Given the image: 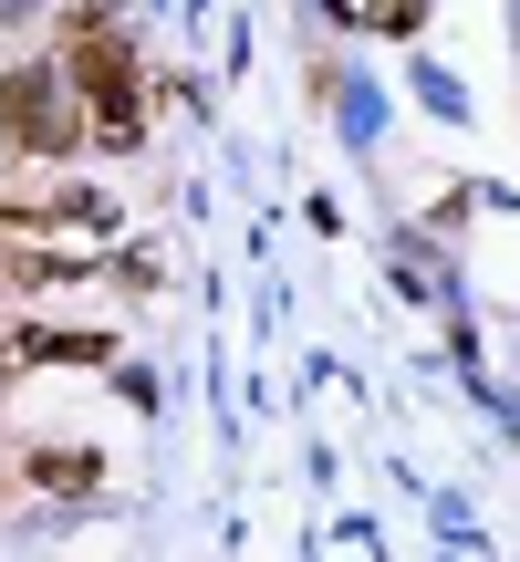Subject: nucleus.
Instances as JSON below:
<instances>
[{
	"label": "nucleus",
	"mask_w": 520,
	"mask_h": 562,
	"mask_svg": "<svg viewBox=\"0 0 520 562\" xmlns=\"http://www.w3.org/2000/svg\"><path fill=\"white\" fill-rule=\"evenodd\" d=\"M63 83H83V136H94V146H136L146 136L136 53L104 32V11H74V21H63Z\"/></svg>",
	"instance_id": "f257e3e1"
},
{
	"label": "nucleus",
	"mask_w": 520,
	"mask_h": 562,
	"mask_svg": "<svg viewBox=\"0 0 520 562\" xmlns=\"http://www.w3.org/2000/svg\"><path fill=\"white\" fill-rule=\"evenodd\" d=\"M0 136L21 157H74L83 104H63V74H0Z\"/></svg>",
	"instance_id": "f03ea898"
},
{
	"label": "nucleus",
	"mask_w": 520,
	"mask_h": 562,
	"mask_svg": "<svg viewBox=\"0 0 520 562\" xmlns=\"http://www.w3.org/2000/svg\"><path fill=\"white\" fill-rule=\"evenodd\" d=\"M32 480L53 490V501H83V490H94V448H32Z\"/></svg>",
	"instance_id": "7ed1b4c3"
},
{
	"label": "nucleus",
	"mask_w": 520,
	"mask_h": 562,
	"mask_svg": "<svg viewBox=\"0 0 520 562\" xmlns=\"http://www.w3.org/2000/svg\"><path fill=\"white\" fill-rule=\"evenodd\" d=\"M11 355H21V364H104L115 344H104V334H21Z\"/></svg>",
	"instance_id": "20e7f679"
}]
</instances>
